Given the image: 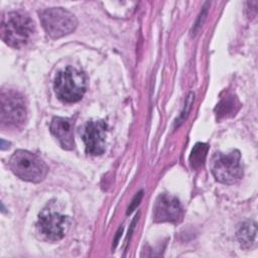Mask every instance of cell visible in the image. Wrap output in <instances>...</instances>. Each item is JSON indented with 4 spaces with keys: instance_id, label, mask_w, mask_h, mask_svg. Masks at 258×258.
I'll list each match as a JSON object with an SVG mask.
<instances>
[{
    "instance_id": "1",
    "label": "cell",
    "mask_w": 258,
    "mask_h": 258,
    "mask_svg": "<svg viewBox=\"0 0 258 258\" xmlns=\"http://www.w3.org/2000/svg\"><path fill=\"white\" fill-rule=\"evenodd\" d=\"M34 28V23L27 14L20 11L8 12L2 18L1 37L9 46L19 48L30 39Z\"/></svg>"
},
{
    "instance_id": "9",
    "label": "cell",
    "mask_w": 258,
    "mask_h": 258,
    "mask_svg": "<svg viewBox=\"0 0 258 258\" xmlns=\"http://www.w3.org/2000/svg\"><path fill=\"white\" fill-rule=\"evenodd\" d=\"M182 215V208L178 200L167 194L160 195L153 207L155 222H177Z\"/></svg>"
},
{
    "instance_id": "11",
    "label": "cell",
    "mask_w": 258,
    "mask_h": 258,
    "mask_svg": "<svg viewBox=\"0 0 258 258\" xmlns=\"http://www.w3.org/2000/svg\"><path fill=\"white\" fill-rule=\"evenodd\" d=\"M238 240L242 247L249 248L254 243L256 237V225L252 222L244 223L237 232Z\"/></svg>"
},
{
    "instance_id": "12",
    "label": "cell",
    "mask_w": 258,
    "mask_h": 258,
    "mask_svg": "<svg viewBox=\"0 0 258 258\" xmlns=\"http://www.w3.org/2000/svg\"><path fill=\"white\" fill-rule=\"evenodd\" d=\"M208 149L209 146L206 143H197L194 146L191 153L189 155V163L192 168L197 169L204 165Z\"/></svg>"
},
{
    "instance_id": "2",
    "label": "cell",
    "mask_w": 258,
    "mask_h": 258,
    "mask_svg": "<svg viewBox=\"0 0 258 258\" xmlns=\"http://www.w3.org/2000/svg\"><path fill=\"white\" fill-rule=\"evenodd\" d=\"M8 165L16 176L31 182L41 181L48 171L47 165L39 156L26 150L15 151L11 155Z\"/></svg>"
},
{
    "instance_id": "13",
    "label": "cell",
    "mask_w": 258,
    "mask_h": 258,
    "mask_svg": "<svg viewBox=\"0 0 258 258\" xmlns=\"http://www.w3.org/2000/svg\"><path fill=\"white\" fill-rule=\"evenodd\" d=\"M234 107H235V104H234V99H226V100H223L217 107V110H218V115L221 116V115H228L229 113H231L233 110H234Z\"/></svg>"
},
{
    "instance_id": "5",
    "label": "cell",
    "mask_w": 258,
    "mask_h": 258,
    "mask_svg": "<svg viewBox=\"0 0 258 258\" xmlns=\"http://www.w3.org/2000/svg\"><path fill=\"white\" fill-rule=\"evenodd\" d=\"M40 20L46 33L58 38L73 32L77 27V19L73 13L62 8H48L40 13Z\"/></svg>"
},
{
    "instance_id": "8",
    "label": "cell",
    "mask_w": 258,
    "mask_h": 258,
    "mask_svg": "<svg viewBox=\"0 0 258 258\" xmlns=\"http://www.w3.org/2000/svg\"><path fill=\"white\" fill-rule=\"evenodd\" d=\"M107 124L102 121H89L82 132L86 151L91 155H100L105 151Z\"/></svg>"
},
{
    "instance_id": "4",
    "label": "cell",
    "mask_w": 258,
    "mask_h": 258,
    "mask_svg": "<svg viewBox=\"0 0 258 258\" xmlns=\"http://www.w3.org/2000/svg\"><path fill=\"white\" fill-rule=\"evenodd\" d=\"M211 170L220 182L228 184L236 182L243 175L240 152L232 150L229 153H215L211 160Z\"/></svg>"
},
{
    "instance_id": "3",
    "label": "cell",
    "mask_w": 258,
    "mask_h": 258,
    "mask_svg": "<svg viewBox=\"0 0 258 258\" xmlns=\"http://www.w3.org/2000/svg\"><path fill=\"white\" fill-rule=\"evenodd\" d=\"M53 87L57 98L62 102H77L82 99L86 92V76L81 71L68 67L57 73Z\"/></svg>"
},
{
    "instance_id": "6",
    "label": "cell",
    "mask_w": 258,
    "mask_h": 258,
    "mask_svg": "<svg viewBox=\"0 0 258 258\" xmlns=\"http://www.w3.org/2000/svg\"><path fill=\"white\" fill-rule=\"evenodd\" d=\"M69 228V218L54 208L47 206L39 213L37 221L38 233L48 241L60 240Z\"/></svg>"
},
{
    "instance_id": "7",
    "label": "cell",
    "mask_w": 258,
    "mask_h": 258,
    "mask_svg": "<svg viewBox=\"0 0 258 258\" xmlns=\"http://www.w3.org/2000/svg\"><path fill=\"white\" fill-rule=\"evenodd\" d=\"M1 123L9 127H18L26 119V106L23 97L14 91L1 94Z\"/></svg>"
},
{
    "instance_id": "10",
    "label": "cell",
    "mask_w": 258,
    "mask_h": 258,
    "mask_svg": "<svg viewBox=\"0 0 258 258\" xmlns=\"http://www.w3.org/2000/svg\"><path fill=\"white\" fill-rule=\"evenodd\" d=\"M74 120L72 118L54 117L50 123V131L57 138L62 148H74Z\"/></svg>"
}]
</instances>
